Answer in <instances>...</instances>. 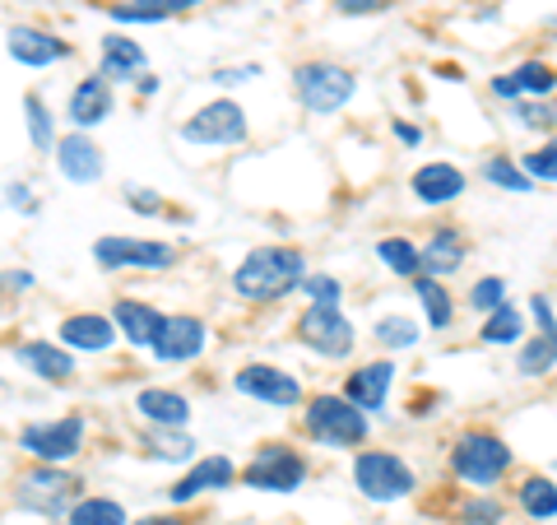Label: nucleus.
<instances>
[{
    "label": "nucleus",
    "mask_w": 557,
    "mask_h": 525,
    "mask_svg": "<svg viewBox=\"0 0 557 525\" xmlns=\"http://www.w3.org/2000/svg\"><path fill=\"white\" fill-rule=\"evenodd\" d=\"M307 279V260L293 247H256L242 266L233 270V289L247 303H274V297L293 293Z\"/></svg>",
    "instance_id": "1"
},
{
    "label": "nucleus",
    "mask_w": 557,
    "mask_h": 525,
    "mask_svg": "<svg viewBox=\"0 0 557 525\" xmlns=\"http://www.w3.org/2000/svg\"><path fill=\"white\" fill-rule=\"evenodd\" d=\"M293 89H298L307 112L330 117L358 94V80H354V70H344L335 61H307L293 70Z\"/></svg>",
    "instance_id": "2"
},
{
    "label": "nucleus",
    "mask_w": 557,
    "mask_h": 525,
    "mask_svg": "<svg viewBox=\"0 0 557 525\" xmlns=\"http://www.w3.org/2000/svg\"><path fill=\"white\" fill-rule=\"evenodd\" d=\"M307 432L321 447H358L368 437V414H362L348 395H317L307 405Z\"/></svg>",
    "instance_id": "3"
},
{
    "label": "nucleus",
    "mask_w": 557,
    "mask_h": 525,
    "mask_svg": "<svg viewBox=\"0 0 557 525\" xmlns=\"http://www.w3.org/2000/svg\"><path fill=\"white\" fill-rule=\"evenodd\" d=\"M507 465H511V447L502 442V437L483 432V428L465 432L456 442V451H450V469H456L465 484H479V488L497 484L502 475H507Z\"/></svg>",
    "instance_id": "4"
},
{
    "label": "nucleus",
    "mask_w": 557,
    "mask_h": 525,
    "mask_svg": "<svg viewBox=\"0 0 557 525\" xmlns=\"http://www.w3.org/2000/svg\"><path fill=\"white\" fill-rule=\"evenodd\" d=\"M354 484L362 498L372 502H399L413 493V469L395 456V451H362L354 461Z\"/></svg>",
    "instance_id": "5"
},
{
    "label": "nucleus",
    "mask_w": 557,
    "mask_h": 525,
    "mask_svg": "<svg viewBox=\"0 0 557 525\" xmlns=\"http://www.w3.org/2000/svg\"><path fill=\"white\" fill-rule=\"evenodd\" d=\"M20 447L28 456H38L42 465H65V461H75L84 447V418L65 414V418H47V424H28L20 432Z\"/></svg>",
    "instance_id": "6"
},
{
    "label": "nucleus",
    "mask_w": 557,
    "mask_h": 525,
    "mask_svg": "<svg viewBox=\"0 0 557 525\" xmlns=\"http://www.w3.org/2000/svg\"><path fill=\"white\" fill-rule=\"evenodd\" d=\"M307 479V461L293 447H260L256 461L242 469V484L260 488V493H293Z\"/></svg>",
    "instance_id": "7"
},
{
    "label": "nucleus",
    "mask_w": 557,
    "mask_h": 525,
    "mask_svg": "<svg viewBox=\"0 0 557 525\" xmlns=\"http://www.w3.org/2000/svg\"><path fill=\"white\" fill-rule=\"evenodd\" d=\"M298 340L307 349H317L321 358H344V354H354L358 330L339 307H307L298 321Z\"/></svg>",
    "instance_id": "8"
},
{
    "label": "nucleus",
    "mask_w": 557,
    "mask_h": 525,
    "mask_svg": "<svg viewBox=\"0 0 557 525\" xmlns=\"http://www.w3.org/2000/svg\"><path fill=\"white\" fill-rule=\"evenodd\" d=\"M94 260L102 270H168L177 252L168 242H145V237H98Z\"/></svg>",
    "instance_id": "9"
},
{
    "label": "nucleus",
    "mask_w": 557,
    "mask_h": 525,
    "mask_svg": "<svg viewBox=\"0 0 557 525\" xmlns=\"http://www.w3.org/2000/svg\"><path fill=\"white\" fill-rule=\"evenodd\" d=\"M182 135L190 145H237V139H247V112L228 98L205 102V108L182 126Z\"/></svg>",
    "instance_id": "10"
},
{
    "label": "nucleus",
    "mask_w": 557,
    "mask_h": 525,
    "mask_svg": "<svg viewBox=\"0 0 557 525\" xmlns=\"http://www.w3.org/2000/svg\"><path fill=\"white\" fill-rule=\"evenodd\" d=\"M233 387L251 400H265V405H278V410H293L302 405V387L298 377L284 373V367H270V363H247L242 373L233 377Z\"/></svg>",
    "instance_id": "11"
},
{
    "label": "nucleus",
    "mask_w": 557,
    "mask_h": 525,
    "mask_svg": "<svg viewBox=\"0 0 557 525\" xmlns=\"http://www.w3.org/2000/svg\"><path fill=\"white\" fill-rule=\"evenodd\" d=\"M70 493H75V484H70L57 465H42V469H33V475L20 479V506H28V512H42V516L65 512Z\"/></svg>",
    "instance_id": "12"
},
{
    "label": "nucleus",
    "mask_w": 557,
    "mask_h": 525,
    "mask_svg": "<svg viewBox=\"0 0 557 525\" xmlns=\"http://www.w3.org/2000/svg\"><path fill=\"white\" fill-rule=\"evenodd\" d=\"M112 321H116V330L126 335L135 349H153L159 344V335H163V326H168V317L159 307H149V303H131V297H121V303L112 307Z\"/></svg>",
    "instance_id": "13"
},
{
    "label": "nucleus",
    "mask_w": 557,
    "mask_h": 525,
    "mask_svg": "<svg viewBox=\"0 0 557 525\" xmlns=\"http://www.w3.org/2000/svg\"><path fill=\"white\" fill-rule=\"evenodd\" d=\"M205 321L196 317H168L163 326V335L159 344H153V358H163V363H190L196 354H205Z\"/></svg>",
    "instance_id": "14"
},
{
    "label": "nucleus",
    "mask_w": 557,
    "mask_h": 525,
    "mask_svg": "<svg viewBox=\"0 0 557 525\" xmlns=\"http://www.w3.org/2000/svg\"><path fill=\"white\" fill-rule=\"evenodd\" d=\"M57 340L65 349H84V354H102V349H112L116 340V321L112 317H94V312H75V317H65Z\"/></svg>",
    "instance_id": "15"
},
{
    "label": "nucleus",
    "mask_w": 557,
    "mask_h": 525,
    "mask_svg": "<svg viewBox=\"0 0 557 525\" xmlns=\"http://www.w3.org/2000/svg\"><path fill=\"white\" fill-rule=\"evenodd\" d=\"M57 168L65 172L70 182L89 186V182H98V178H102V149H98L84 131H75V135H65L61 145H57Z\"/></svg>",
    "instance_id": "16"
},
{
    "label": "nucleus",
    "mask_w": 557,
    "mask_h": 525,
    "mask_svg": "<svg viewBox=\"0 0 557 525\" xmlns=\"http://www.w3.org/2000/svg\"><path fill=\"white\" fill-rule=\"evenodd\" d=\"M108 112H112V80H108V75L79 80V89L70 94V121H75V131L98 126V121L108 117Z\"/></svg>",
    "instance_id": "17"
},
{
    "label": "nucleus",
    "mask_w": 557,
    "mask_h": 525,
    "mask_svg": "<svg viewBox=\"0 0 557 525\" xmlns=\"http://www.w3.org/2000/svg\"><path fill=\"white\" fill-rule=\"evenodd\" d=\"M5 38H10V57L20 61V65H51V61L70 57V47H65V42H57L51 33L28 28V24H14Z\"/></svg>",
    "instance_id": "18"
},
{
    "label": "nucleus",
    "mask_w": 557,
    "mask_h": 525,
    "mask_svg": "<svg viewBox=\"0 0 557 525\" xmlns=\"http://www.w3.org/2000/svg\"><path fill=\"white\" fill-rule=\"evenodd\" d=\"M233 475H237V469H233L228 456H205L186 479L172 484V502H190V498H200V493H219V488L233 484Z\"/></svg>",
    "instance_id": "19"
},
{
    "label": "nucleus",
    "mask_w": 557,
    "mask_h": 525,
    "mask_svg": "<svg viewBox=\"0 0 557 525\" xmlns=\"http://www.w3.org/2000/svg\"><path fill=\"white\" fill-rule=\"evenodd\" d=\"M465 191V172L456 163H428L413 172V196L423 205H450Z\"/></svg>",
    "instance_id": "20"
},
{
    "label": "nucleus",
    "mask_w": 557,
    "mask_h": 525,
    "mask_svg": "<svg viewBox=\"0 0 557 525\" xmlns=\"http://www.w3.org/2000/svg\"><path fill=\"white\" fill-rule=\"evenodd\" d=\"M391 381H395V363H368V367H358V373L344 381V395L354 400L358 410H381L386 405Z\"/></svg>",
    "instance_id": "21"
},
{
    "label": "nucleus",
    "mask_w": 557,
    "mask_h": 525,
    "mask_svg": "<svg viewBox=\"0 0 557 525\" xmlns=\"http://www.w3.org/2000/svg\"><path fill=\"white\" fill-rule=\"evenodd\" d=\"M135 410L145 414L153 428H186V418H190L186 395H177V391H163V387L139 391V395H135Z\"/></svg>",
    "instance_id": "22"
},
{
    "label": "nucleus",
    "mask_w": 557,
    "mask_h": 525,
    "mask_svg": "<svg viewBox=\"0 0 557 525\" xmlns=\"http://www.w3.org/2000/svg\"><path fill=\"white\" fill-rule=\"evenodd\" d=\"M20 358L24 367H33L42 381H65V377H75V363H70V354L61 344H51V340H28V344H20Z\"/></svg>",
    "instance_id": "23"
},
{
    "label": "nucleus",
    "mask_w": 557,
    "mask_h": 525,
    "mask_svg": "<svg viewBox=\"0 0 557 525\" xmlns=\"http://www.w3.org/2000/svg\"><path fill=\"white\" fill-rule=\"evenodd\" d=\"M460 266H465V237L456 229H437L423 247V270L432 279H442V274H456Z\"/></svg>",
    "instance_id": "24"
},
{
    "label": "nucleus",
    "mask_w": 557,
    "mask_h": 525,
    "mask_svg": "<svg viewBox=\"0 0 557 525\" xmlns=\"http://www.w3.org/2000/svg\"><path fill=\"white\" fill-rule=\"evenodd\" d=\"M145 65V51H139L131 38H102V70L98 75H108L112 84H131V75Z\"/></svg>",
    "instance_id": "25"
},
{
    "label": "nucleus",
    "mask_w": 557,
    "mask_h": 525,
    "mask_svg": "<svg viewBox=\"0 0 557 525\" xmlns=\"http://www.w3.org/2000/svg\"><path fill=\"white\" fill-rule=\"evenodd\" d=\"M376 256L391 266V274H405V279L423 274V252H418L409 237H381L376 242Z\"/></svg>",
    "instance_id": "26"
},
{
    "label": "nucleus",
    "mask_w": 557,
    "mask_h": 525,
    "mask_svg": "<svg viewBox=\"0 0 557 525\" xmlns=\"http://www.w3.org/2000/svg\"><path fill=\"white\" fill-rule=\"evenodd\" d=\"M413 293H418V303H423V312H428V326H432V330H446L450 317H456V312H450L446 289H442L432 274H418V279H413Z\"/></svg>",
    "instance_id": "27"
},
{
    "label": "nucleus",
    "mask_w": 557,
    "mask_h": 525,
    "mask_svg": "<svg viewBox=\"0 0 557 525\" xmlns=\"http://www.w3.org/2000/svg\"><path fill=\"white\" fill-rule=\"evenodd\" d=\"M70 525H126V506L112 498H79L70 506Z\"/></svg>",
    "instance_id": "28"
},
{
    "label": "nucleus",
    "mask_w": 557,
    "mask_h": 525,
    "mask_svg": "<svg viewBox=\"0 0 557 525\" xmlns=\"http://www.w3.org/2000/svg\"><path fill=\"white\" fill-rule=\"evenodd\" d=\"M520 506L534 516V521H548V516H557V484L553 479H525L520 484Z\"/></svg>",
    "instance_id": "29"
},
{
    "label": "nucleus",
    "mask_w": 557,
    "mask_h": 525,
    "mask_svg": "<svg viewBox=\"0 0 557 525\" xmlns=\"http://www.w3.org/2000/svg\"><path fill=\"white\" fill-rule=\"evenodd\" d=\"M520 330H525V317L507 303V307H497L493 317H487L483 326V344H516L520 340Z\"/></svg>",
    "instance_id": "30"
},
{
    "label": "nucleus",
    "mask_w": 557,
    "mask_h": 525,
    "mask_svg": "<svg viewBox=\"0 0 557 525\" xmlns=\"http://www.w3.org/2000/svg\"><path fill=\"white\" fill-rule=\"evenodd\" d=\"M190 451H196V442H190L182 428H159V432H149V456H153V461H186Z\"/></svg>",
    "instance_id": "31"
},
{
    "label": "nucleus",
    "mask_w": 557,
    "mask_h": 525,
    "mask_svg": "<svg viewBox=\"0 0 557 525\" xmlns=\"http://www.w3.org/2000/svg\"><path fill=\"white\" fill-rule=\"evenodd\" d=\"M553 363H557V335H539L520 349V373L525 377H544Z\"/></svg>",
    "instance_id": "32"
},
{
    "label": "nucleus",
    "mask_w": 557,
    "mask_h": 525,
    "mask_svg": "<svg viewBox=\"0 0 557 525\" xmlns=\"http://www.w3.org/2000/svg\"><path fill=\"white\" fill-rule=\"evenodd\" d=\"M469 307L487 312V317H493L497 307H507V279H502V274H483L479 284L469 289Z\"/></svg>",
    "instance_id": "33"
},
{
    "label": "nucleus",
    "mask_w": 557,
    "mask_h": 525,
    "mask_svg": "<svg viewBox=\"0 0 557 525\" xmlns=\"http://www.w3.org/2000/svg\"><path fill=\"white\" fill-rule=\"evenodd\" d=\"M511 75H516V84H520V94H553V89H557L553 65H544V61H525V65H516Z\"/></svg>",
    "instance_id": "34"
},
{
    "label": "nucleus",
    "mask_w": 557,
    "mask_h": 525,
    "mask_svg": "<svg viewBox=\"0 0 557 525\" xmlns=\"http://www.w3.org/2000/svg\"><path fill=\"white\" fill-rule=\"evenodd\" d=\"M24 112H28V135H33V149H51V145H61V139H51V117L42 108V98L38 94H28L24 98Z\"/></svg>",
    "instance_id": "35"
},
{
    "label": "nucleus",
    "mask_w": 557,
    "mask_h": 525,
    "mask_svg": "<svg viewBox=\"0 0 557 525\" xmlns=\"http://www.w3.org/2000/svg\"><path fill=\"white\" fill-rule=\"evenodd\" d=\"M483 178L493 182V186H507V191H530V186H534L530 172L516 168V163H507V159H487V163H483Z\"/></svg>",
    "instance_id": "36"
},
{
    "label": "nucleus",
    "mask_w": 557,
    "mask_h": 525,
    "mask_svg": "<svg viewBox=\"0 0 557 525\" xmlns=\"http://www.w3.org/2000/svg\"><path fill=\"white\" fill-rule=\"evenodd\" d=\"M376 340L386 349H413L418 344V326L409 317H381L376 321Z\"/></svg>",
    "instance_id": "37"
},
{
    "label": "nucleus",
    "mask_w": 557,
    "mask_h": 525,
    "mask_svg": "<svg viewBox=\"0 0 557 525\" xmlns=\"http://www.w3.org/2000/svg\"><path fill=\"white\" fill-rule=\"evenodd\" d=\"M520 168H525L530 178H539V182H557V139H548V145H539L534 154H525Z\"/></svg>",
    "instance_id": "38"
},
{
    "label": "nucleus",
    "mask_w": 557,
    "mask_h": 525,
    "mask_svg": "<svg viewBox=\"0 0 557 525\" xmlns=\"http://www.w3.org/2000/svg\"><path fill=\"white\" fill-rule=\"evenodd\" d=\"M302 293L311 297V307H339V297H344L339 279H330V274H307L302 279Z\"/></svg>",
    "instance_id": "39"
},
{
    "label": "nucleus",
    "mask_w": 557,
    "mask_h": 525,
    "mask_svg": "<svg viewBox=\"0 0 557 525\" xmlns=\"http://www.w3.org/2000/svg\"><path fill=\"white\" fill-rule=\"evenodd\" d=\"M516 117H520V126H530V131L557 126V108H548V102H516Z\"/></svg>",
    "instance_id": "40"
},
{
    "label": "nucleus",
    "mask_w": 557,
    "mask_h": 525,
    "mask_svg": "<svg viewBox=\"0 0 557 525\" xmlns=\"http://www.w3.org/2000/svg\"><path fill=\"white\" fill-rule=\"evenodd\" d=\"M460 521H465V525H502V502H493V498H474V502H465Z\"/></svg>",
    "instance_id": "41"
},
{
    "label": "nucleus",
    "mask_w": 557,
    "mask_h": 525,
    "mask_svg": "<svg viewBox=\"0 0 557 525\" xmlns=\"http://www.w3.org/2000/svg\"><path fill=\"white\" fill-rule=\"evenodd\" d=\"M139 10H149V14H182V10H196V5H205V0H135Z\"/></svg>",
    "instance_id": "42"
},
{
    "label": "nucleus",
    "mask_w": 557,
    "mask_h": 525,
    "mask_svg": "<svg viewBox=\"0 0 557 525\" xmlns=\"http://www.w3.org/2000/svg\"><path fill=\"white\" fill-rule=\"evenodd\" d=\"M112 20L116 24H163V14H149L139 5H112Z\"/></svg>",
    "instance_id": "43"
},
{
    "label": "nucleus",
    "mask_w": 557,
    "mask_h": 525,
    "mask_svg": "<svg viewBox=\"0 0 557 525\" xmlns=\"http://www.w3.org/2000/svg\"><path fill=\"white\" fill-rule=\"evenodd\" d=\"M126 205H135L139 215H159V196H153L149 186H135V191H126Z\"/></svg>",
    "instance_id": "44"
},
{
    "label": "nucleus",
    "mask_w": 557,
    "mask_h": 525,
    "mask_svg": "<svg viewBox=\"0 0 557 525\" xmlns=\"http://www.w3.org/2000/svg\"><path fill=\"white\" fill-rule=\"evenodd\" d=\"M260 75V65H242V70H214V84H223V89H228V84H247V80H256Z\"/></svg>",
    "instance_id": "45"
},
{
    "label": "nucleus",
    "mask_w": 557,
    "mask_h": 525,
    "mask_svg": "<svg viewBox=\"0 0 557 525\" xmlns=\"http://www.w3.org/2000/svg\"><path fill=\"white\" fill-rule=\"evenodd\" d=\"M530 312H534V321L544 326V335H557V317H553L548 297H530Z\"/></svg>",
    "instance_id": "46"
},
{
    "label": "nucleus",
    "mask_w": 557,
    "mask_h": 525,
    "mask_svg": "<svg viewBox=\"0 0 557 525\" xmlns=\"http://www.w3.org/2000/svg\"><path fill=\"white\" fill-rule=\"evenodd\" d=\"M391 0H335V10L339 14H376V10H386Z\"/></svg>",
    "instance_id": "47"
},
{
    "label": "nucleus",
    "mask_w": 557,
    "mask_h": 525,
    "mask_svg": "<svg viewBox=\"0 0 557 525\" xmlns=\"http://www.w3.org/2000/svg\"><path fill=\"white\" fill-rule=\"evenodd\" d=\"M14 209H24V215H33V196H28V186L24 182H10V196H5Z\"/></svg>",
    "instance_id": "48"
},
{
    "label": "nucleus",
    "mask_w": 557,
    "mask_h": 525,
    "mask_svg": "<svg viewBox=\"0 0 557 525\" xmlns=\"http://www.w3.org/2000/svg\"><path fill=\"white\" fill-rule=\"evenodd\" d=\"M493 94H497V98H507V102H516V98H520L516 75H497V80H493Z\"/></svg>",
    "instance_id": "49"
},
{
    "label": "nucleus",
    "mask_w": 557,
    "mask_h": 525,
    "mask_svg": "<svg viewBox=\"0 0 557 525\" xmlns=\"http://www.w3.org/2000/svg\"><path fill=\"white\" fill-rule=\"evenodd\" d=\"M395 135L405 139V145H418V139H423V135H418V126H409V121H399V126H395Z\"/></svg>",
    "instance_id": "50"
},
{
    "label": "nucleus",
    "mask_w": 557,
    "mask_h": 525,
    "mask_svg": "<svg viewBox=\"0 0 557 525\" xmlns=\"http://www.w3.org/2000/svg\"><path fill=\"white\" fill-rule=\"evenodd\" d=\"M33 284V274H24V270H10V289H28Z\"/></svg>",
    "instance_id": "51"
},
{
    "label": "nucleus",
    "mask_w": 557,
    "mask_h": 525,
    "mask_svg": "<svg viewBox=\"0 0 557 525\" xmlns=\"http://www.w3.org/2000/svg\"><path fill=\"white\" fill-rule=\"evenodd\" d=\"M135 525H186V521H177V516H145V521H135Z\"/></svg>",
    "instance_id": "52"
},
{
    "label": "nucleus",
    "mask_w": 557,
    "mask_h": 525,
    "mask_svg": "<svg viewBox=\"0 0 557 525\" xmlns=\"http://www.w3.org/2000/svg\"><path fill=\"white\" fill-rule=\"evenodd\" d=\"M139 94H159V80H153V75H139Z\"/></svg>",
    "instance_id": "53"
}]
</instances>
